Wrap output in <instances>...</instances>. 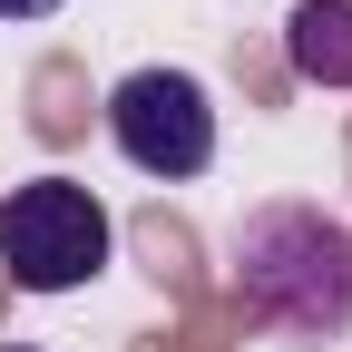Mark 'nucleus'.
Returning a JSON list of instances; mask_svg holds the SVG:
<instances>
[{"label": "nucleus", "mask_w": 352, "mask_h": 352, "mask_svg": "<svg viewBox=\"0 0 352 352\" xmlns=\"http://www.w3.org/2000/svg\"><path fill=\"white\" fill-rule=\"evenodd\" d=\"M108 206L78 186V176H30V186H10V206H0V264H10L20 294H78L108 274Z\"/></svg>", "instance_id": "nucleus-2"}, {"label": "nucleus", "mask_w": 352, "mask_h": 352, "mask_svg": "<svg viewBox=\"0 0 352 352\" xmlns=\"http://www.w3.org/2000/svg\"><path fill=\"white\" fill-rule=\"evenodd\" d=\"M235 303L294 342L352 333V226L323 206H254L235 226Z\"/></svg>", "instance_id": "nucleus-1"}, {"label": "nucleus", "mask_w": 352, "mask_h": 352, "mask_svg": "<svg viewBox=\"0 0 352 352\" xmlns=\"http://www.w3.org/2000/svg\"><path fill=\"white\" fill-rule=\"evenodd\" d=\"M10 352H30V342H10Z\"/></svg>", "instance_id": "nucleus-6"}, {"label": "nucleus", "mask_w": 352, "mask_h": 352, "mask_svg": "<svg viewBox=\"0 0 352 352\" xmlns=\"http://www.w3.org/2000/svg\"><path fill=\"white\" fill-rule=\"evenodd\" d=\"M108 138L138 176H206L215 166V108L186 69H127L108 88Z\"/></svg>", "instance_id": "nucleus-3"}, {"label": "nucleus", "mask_w": 352, "mask_h": 352, "mask_svg": "<svg viewBox=\"0 0 352 352\" xmlns=\"http://www.w3.org/2000/svg\"><path fill=\"white\" fill-rule=\"evenodd\" d=\"M284 59L303 88H352V0H294L284 10Z\"/></svg>", "instance_id": "nucleus-4"}, {"label": "nucleus", "mask_w": 352, "mask_h": 352, "mask_svg": "<svg viewBox=\"0 0 352 352\" xmlns=\"http://www.w3.org/2000/svg\"><path fill=\"white\" fill-rule=\"evenodd\" d=\"M59 0H0V20H50Z\"/></svg>", "instance_id": "nucleus-5"}]
</instances>
